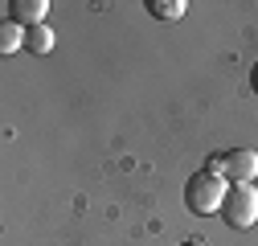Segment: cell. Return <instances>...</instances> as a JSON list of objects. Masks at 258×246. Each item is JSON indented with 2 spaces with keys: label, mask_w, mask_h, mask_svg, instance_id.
Listing matches in <instances>:
<instances>
[{
  "label": "cell",
  "mask_w": 258,
  "mask_h": 246,
  "mask_svg": "<svg viewBox=\"0 0 258 246\" xmlns=\"http://www.w3.org/2000/svg\"><path fill=\"white\" fill-rule=\"evenodd\" d=\"M225 193H230V189H225L221 176L197 172V176H188V184H184V205H188L192 213H201V218H209V213H221Z\"/></svg>",
  "instance_id": "6da1fadb"
},
{
  "label": "cell",
  "mask_w": 258,
  "mask_h": 246,
  "mask_svg": "<svg viewBox=\"0 0 258 246\" xmlns=\"http://www.w3.org/2000/svg\"><path fill=\"white\" fill-rule=\"evenodd\" d=\"M221 218L234 230H250L258 222V193H254V184H230L225 205H221Z\"/></svg>",
  "instance_id": "7a4b0ae2"
},
{
  "label": "cell",
  "mask_w": 258,
  "mask_h": 246,
  "mask_svg": "<svg viewBox=\"0 0 258 246\" xmlns=\"http://www.w3.org/2000/svg\"><path fill=\"white\" fill-rule=\"evenodd\" d=\"M225 180H230V184H250V180H258V152L234 148L230 156H225Z\"/></svg>",
  "instance_id": "3957f363"
},
{
  "label": "cell",
  "mask_w": 258,
  "mask_h": 246,
  "mask_svg": "<svg viewBox=\"0 0 258 246\" xmlns=\"http://www.w3.org/2000/svg\"><path fill=\"white\" fill-rule=\"evenodd\" d=\"M5 9H9V17H5V21L21 25V29H33V25H45L49 0H9Z\"/></svg>",
  "instance_id": "277c9868"
},
{
  "label": "cell",
  "mask_w": 258,
  "mask_h": 246,
  "mask_svg": "<svg viewBox=\"0 0 258 246\" xmlns=\"http://www.w3.org/2000/svg\"><path fill=\"white\" fill-rule=\"evenodd\" d=\"M53 41H57V37H53V29H49V25H33V29H25V49H29V53H49Z\"/></svg>",
  "instance_id": "5b68a950"
},
{
  "label": "cell",
  "mask_w": 258,
  "mask_h": 246,
  "mask_svg": "<svg viewBox=\"0 0 258 246\" xmlns=\"http://www.w3.org/2000/svg\"><path fill=\"white\" fill-rule=\"evenodd\" d=\"M184 0H148V13L152 17H160V21H180L184 17Z\"/></svg>",
  "instance_id": "8992f818"
},
{
  "label": "cell",
  "mask_w": 258,
  "mask_h": 246,
  "mask_svg": "<svg viewBox=\"0 0 258 246\" xmlns=\"http://www.w3.org/2000/svg\"><path fill=\"white\" fill-rule=\"evenodd\" d=\"M21 45H25V29L13 25V21H5V25H0V49H5V53H17Z\"/></svg>",
  "instance_id": "52a82bcc"
},
{
  "label": "cell",
  "mask_w": 258,
  "mask_h": 246,
  "mask_svg": "<svg viewBox=\"0 0 258 246\" xmlns=\"http://www.w3.org/2000/svg\"><path fill=\"white\" fill-rule=\"evenodd\" d=\"M205 172H213V176L225 180V156H209V160H205Z\"/></svg>",
  "instance_id": "ba28073f"
},
{
  "label": "cell",
  "mask_w": 258,
  "mask_h": 246,
  "mask_svg": "<svg viewBox=\"0 0 258 246\" xmlns=\"http://www.w3.org/2000/svg\"><path fill=\"white\" fill-rule=\"evenodd\" d=\"M250 86H254V95H258V61H254V70H250Z\"/></svg>",
  "instance_id": "9c48e42d"
},
{
  "label": "cell",
  "mask_w": 258,
  "mask_h": 246,
  "mask_svg": "<svg viewBox=\"0 0 258 246\" xmlns=\"http://www.w3.org/2000/svg\"><path fill=\"white\" fill-rule=\"evenodd\" d=\"M180 246H205V242H201V238H184Z\"/></svg>",
  "instance_id": "30bf717a"
}]
</instances>
